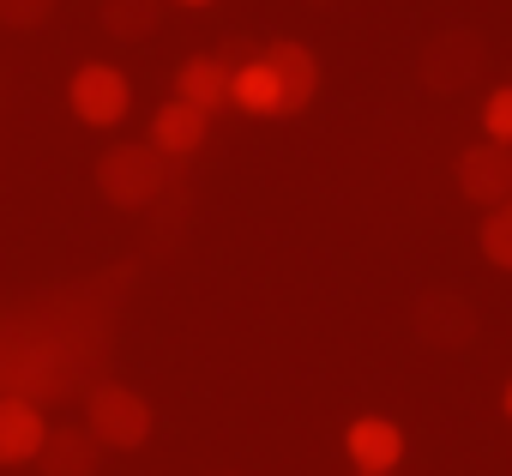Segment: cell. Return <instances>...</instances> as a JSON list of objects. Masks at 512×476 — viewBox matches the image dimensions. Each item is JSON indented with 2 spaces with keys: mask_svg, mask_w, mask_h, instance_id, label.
I'll list each match as a JSON object with an SVG mask.
<instances>
[{
  "mask_svg": "<svg viewBox=\"0 0 512 476\" xmlns=\"http://www.w3.org/2000/svg\"><path fill=\"white\" fill-rule=\"evenodd\" d=\"M169 181V157H157L145 139H121L97 157V193L115 211H145Z\"/></svg>",
  "mask_w": 512,
  "mask_h": 476,
  "instance_id": "6da1fadb",
  "label": "cell"
},
{
  "mask_svg": "<svg viewBox=\"0 0 512 476\" xmlns=\"http://www.w3.org/2000/svg\"><path fill=\"white\" fill-rule=\"evenodd\" d=\"M151 428H157L151 398H139L133 386H121V380H97V386L85 392V434H91L97 446L133 452V446L151 440Z\"/></svg>",
  "mask_w": 512,
  "mask_h": 476,
  "instance_id": "7a4b0ae2",
  "label": "cell"
},
{
  "mask_svg": "<svg viewBox=\"0 0 512 476\" xmlns=\"http://www.w3.org/2000/svg\"><path fill=\"white\" fill-rule=\"evenodd\" d=\"M67 103H73V115H79L85 127H121L127 109H133V85H127L121 67L85 61V67L73 73V85H67Z\"/></svg>",
  "mask_w": 512,
  "mask_h": 476,
  "instance_id": "3957f363",
  "label": "cell"
},
{
  "mask_svg": "<svg viewBox=\"0 0 512 476\" xmlns=\"http://www.w3.org/2000/svg\"><path fill=\"white\" fill-rule=\"evenodd\" d=\"M482 43H476V31H440L428 49H422V61H416V73H422V85L428 91H440V97H452V91H464V85H476V73H482Z\"/></svg>",
  "mask_w": 512,
  "mask_h": 476,
  "instance_id": "277c9868",
  "label": "cell"
},
{
  "mask_svg": "<svg viewBox=\"0 0 512 476\" xmlns=\"http://www.w3.org/2000/svg\"><path fill=\"white\" fill-rule=\"evenodd\" d=\"M458 193L482 211L506 205L512 199V145H494V139H476L458 151Z\"/></svg>",
  "mask_w": 512,
  "mask_h": 476,
  "instance_id": "5b68a950",
  "label": "cell"
},
{
  "mask_svg": "<svg viewBox=\"0 0 512 476\" xmlns=\"http://www.w3.org/2000/svg\"><path fill=\"white\" fill-rule=\"evenodd\" d=\"M260 61L278 73V91H284V115H302L314 97H320V55L296 37H272L260 49Z\"/></svg>",
  "mask_w": 512,
  "mask_h": 476,
  "instance_id": "8992f818",
  "label": "cell"
},
{
  "mask_svg": "<svg viewBox=\"0 0 512 476\" xmlns=\"http://www.w3.org/2000/svg\"><path fill=\"white\" fill-rule=\"evenodd\" d=\"M344 452L356 464V476H398L404 458V428L392 416H356L344 428Z\"/></svg>",
  "mask_w": 512,
  "mask_h": 476,
  "instance_id": "52a82bcc",
  "label": "cell"
},
{
  "mask_svg": "<svg viewBox=\"0 0 512 476\" xmlns=\"http://www.w3.org/2000/svg\"><path fill=\"white\" fill-rule=\"evenodd\" d=\"M43 440H49V422H43L37 398L0 392V464H37Z\"/></svg>",
  "mask_w": 512,
  "mask_h": 476,
  "instance_id": "ba28073f",
  "label": "cell"
},
{
  "mask_svg": "<svg viewBox=\"0 0 512 476\" xmlns=\"http://www.w3.org/2000/svg\"><path fill=\"white\" fill-rule=\"evenodd\" d=\"M416 332L428 344H440V350H458V344L476 338V308L464 296H452V290H428L416 302Z\"/></svg>",
  "mask_w": 512,
  "mask_h": 476,
  "instance_id": "9c48e42d",
  "label": "cell"
},
{
  "mask_svg": "<svg viewBox=\"0 0 512 476\" xmlns=\"http://www.w3.org/2000/svg\"><path fill=\"white\" fill-rule=\"evenodd\" d=\"M205 133H211V115L205 109H193V103H181V97H169L157 115H151V151L157 157H193L199 145H205Z\"/></svg>",
  "mask_w": 512,
  "mask_h": 476,
  "instance_id": "30bf717a",
  "label": "cell"
},
{
  "mask_svg": "<svg viewBox=\"0 0 512 476\" xmlns=\"http://www.w3.org/2000/svg\"><path fill=\"white\" fill-rule=\"evenodd\" d=\"M229 103L241 109V115H260V121H278L284 115V91H278V73L253 55V61H241V67H229Z\"/></svg>",
  "mask_w": 512,
  "mask_h": 476,
  "instance_id": "8fae6325",
  "label": "cell"
},
{
  "mask_svg": "<svg viewBox=\"0 0 512 476\" xmlns=\"http://www.w3.org/2000/svg\"><path fill=\"white\" fill-rule=\"evenodd\" d=\"M97 464H103V446L85 428H49V440L37 452L43 476H97Z\"/></svg>",
  "mask_w": 512,
  "mask_h": 476,
  "instance_id": "7c38bea8",
  "label": "cell"
},
{
  "mask_svg": "<svg viewBox=\"0 0 512 476\" xmlns=\"http://www.w3.org/2000/svg\"><path fill=\"white\" fill-rule=\"evenodd\" d=\"M175 97L181 103H193V109H223L229 103V67L217 61V55H187L181 67H175Z\"/></svg>",
  "mask_w": 512,
  "mask_h": 476,
  "instance_id": "4fadbf2b",
  "label": "cell"
},
{
  "mask_svg": "<svg viewBox=\"0 0 512 476\" xmlns=\"http://www.w3.org/2000/svg\"><path fill=\"white\" fill-rule=\"evenodd\" d=\"M163 19V0H103V31L115 43H145Z\"/></svg>",
  "mask_w": 512,
  "mask_h": 476,
  "instance_id": "5bb4252c",
  "label": "cell"
},
{
  "mask_svg": "<svg viewBox=\"0 0 512 476\" xmlns=\"http://www.w3.org/2000/svg\"><path fill=\"white\" fill-rule=\"evenodd\" d=\"M476 248H482V260H488V266L512 272V199H506V205H494V211H482Z\"/></svg>",
  "mask_w": 512,
  "mask_h": 476,
  "instance_id": "9a60e30c",
  "label": "cell"
},
{
  "mask_svg": "<svg viewBox=\"0 0 512 476\" xmlns=\"http://www.w3.org/2000/svg\"><path fill=\"white\" fill-rule=\"evenodd\" d=\"M482 139L512 145V85H494L488 91V103H482Z\"/></svg>",
  "mask_w": 512,
  "mask_h": 476,
  "instance_id": "2e32d148",
  "label": "cell"
},
{
  "mask_svg": "<svg viewBox=\"0 0 512 476\" xmlns=\"http://www.w3.org/2000/svg\"><path fill=\"white\" fill-rule=\"evenodd\" d=\"M55 13V0H0V25L7 31H37Z\"/></svg>",
  "mask_w": 512,
  "mask_h": 476,
  "instance_id": "e0dca14e",
  "label": "cell"
},
{
  "mask_svg": "<svg viewBox=\"0 0 512 476\" xmlns=\"http://www.w3.org/2000/svg\"><path fill=\"white\" fill-rule=\"evenodd\" d=\"M500 410H506V422H512V380H506V392H500Z\"/></svg>",
  "mask_w": 512,
  "mask_h": 476,
  "instance_id": "ac0fdd59",
  "label": "cell"
},
{
  "mask_svg": "<svg viewBox=\"0 0 512 476\" xmlns=\"http://www.w3.org/2000/svg\"><path fill=\"white\" fill-rule=\"evenodd\" d=\"M181 7H205V0H181Z\"/></svg>",
  "mask_w": 512,
  "mask_h": 476,
  "instance_id": "d6986e66",
  "label": "cell"
}]
</instances>
